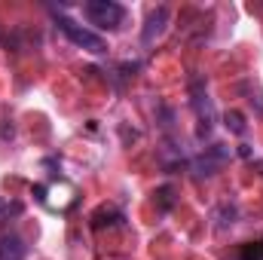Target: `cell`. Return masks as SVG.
Listing matches in <instances>:
<instances>
[{
  "label": "cell",
  "mask_w": 263,
  "mask_h": 260,
  "mask_svg": "<svg viewBox=\"0 0 263 260\" xmlns=\"http://www.w3.org/2000/svg\"><path fill=\"white\" fill-rule=\"evenodd\" d=\"M59 28L67 34V40L70 43H77L80 49H89V52H95V55H101V52H107V43L95 34V31H89V28H83V25H77L73 18H67V15H59Z\"/></svg>",
  "instance_id": "1"
},
{
  "label": "cell",
  "mask_w": 263,
  "mask_h": 260,
  "mask_svg": "<svg viewBox=\"0 0 263 260\" xmlns=\"http://www.w3.org/2000/svg\"><path fill=\"white\" fill-rule=\"evenodd\" d=\"M86 15H89V22L98 25V28H120V22H123V6L114 3V0H92V3H86Z\"/></svg>",
  "instance_id": "2"
},
{
  "label": "cell",
  "mask_w": 263,
  "mask_h": 260,
  "mask_svg": "<svg viewBox=\"0 0 263 260\" xmlns=\"http://www.w3.org/2000/svg\"><path fill=\"white\" fill-rule=\"evenodd\" d=\"M25 254H28V245L18 236H12V233L0 236V260H25Z\"/></svg>",
  "instance_id": "3"
},
{
  "label": "cell",
  "mask_w": 263,
  "mask_h": 260,
  "mask_svg": "<svg viewBox=\"0 0 263 260\" xmlns=\"http://www.w3.org/2000/svg\"><path fill=\"white\" fill-rule=\"evenodd\" d=\"M223 162H227V150L223 147H211L205 156L196 159V175H214Z\"/></svg>",
  "instance_id": "4"
},
{
  "label": "cell",
  "mask_w": 263,
  "mask_h": 260,
  "mask_svg": "<svg viewBox=\"0 0 263 260\" xmlns=\"http://www.w3.org/2000/svg\"><path fill=\"white\" fill-rule=\"evenodd\" d=\"M165 22H168V9H165V6H159L156 12H150L147 28H144V43H153V37H159V34H162Z\"/></svg>",
  "instance_id": "5"
},
{
  "label": "cell",
  "mask_w": 263,
  "mask_h": 260,
  "mask_svg": "<svg viewBox=\"0 0 263 260\" xmlns=\"http://www.w3.org/2000/svg\"><path fill=\"white\" fill-rule=\"evenodd\" d=\"M227 129L236 132V135H242V132H245V120H242V114H236V110L227 114Z\"/></svg>",
  "instance_id": "6"
},
{
  "label": "cell",
  "mask_w": 263,
  "mask_h": 260,
  "mask_svg": "<svg viewBox=\"0 0 263 260\" xmlns=\"http://www.w3.org/2000/svg\"><path fill=\"white\" fill-rule=\"evenodd\" d=\"M242 257H245V260H260L263 257V242H257V245H248Z\"/></svg>",
  "instance_id": "7"
}]
</instances>
